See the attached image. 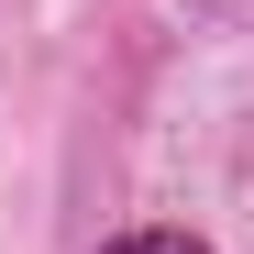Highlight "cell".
Returning <instances> with one entry per match:
<instances>
[{
    "mask_svg": "<svg viewBox=\"0 0 254 254\" xmlns=\"http://www.w3.org/2000/svg\"><path fill=\"white\" fill-rule=\"evenodd\" d=\"M111 254H210V243H188V232H122Z\"/></svg>",
    "mask_w": 254,
    "mask_h": 254,
    "instance_id": "cell-1",
    "label": "cell"
}]
</instances>
